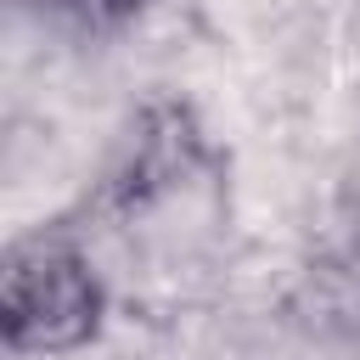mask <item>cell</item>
I'll use <instances>...</instances> for the list:
<instances>
[{"label":"cell","instance_id":"3","mask_svg":"<svg viewBox=\"0 0 360 360\" xmlns=\"http://www.w3.org/2000/svg\"><path fill=\"white\" fill-rule=\"evenodd\" d=\"M17 6H28V11H39L51 22H68L79 34H118V28H129L141 17L146 0H17Z\"/></svg>","mask_w":360,"mask_h":360},{"label":"cell","instance_id":"1","mask_svg":"<svg viewBox=\"0 0 360 360\" xmlns=\"http://www.w3.org/2000/svg\"><path fill=\"white\" fill-rule=\"evenodd\" d=\"M129 259L152 270H197L231 231V158L186 96H146L84 208Z\"/></svg>","mask_w":360,"mask_h":360},{"label":"cell","instance_id":"2","mask_svg":"<svg viewBox=\"0 0 360 360\" xmlns=\"http://www.w3.org/2000/svg\"><path fill=\"white\" fill-rule=\"evenodd\" d=\"M112 287L73 214L11 236L0 270V338L22 360H62L101 343Z\"/></svg>","mask_w":360,"mask_h":360},{"label":"cell","instance_id":"4","mask_svg":"<svg viewBox=\"0 0 360 360\" xmlns=\"http://www.w3.org/2000/svg\"><path fill=\"white\" fill-rule=\"evenodd\" d=\"M338 231L343 236H360V129L343 152V169H338Z\"/></svg>","mask_w":360,"mask_h":360}]
</instances>
